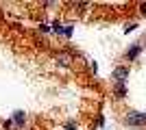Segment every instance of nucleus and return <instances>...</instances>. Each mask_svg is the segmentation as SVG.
<instances>
[{
	"instance_id": "nucleus-1",
	"label": "nucleus",
	"mask_w": 146,
	"mask_h": 130,
	"mask_svg": "<svg viewBox=\"0 0 146 130\" xmlns=\"http://www.w3.org/2000/svg\"><path fill=\"white\" fill-rule=\"evenodd\" d=\"M127 124L129 126H146V113H129Z\"/></svg>"
},
{
	"instance_id": "nucleus-2",
	"label": "nucleus",
	"mask_w": 146,
	"mask_h": 130,
	"mask_svg": "<svg viewBox=\"0 0 146 130\" xmlns=\"http://www.w3.org/2000/svg\"><path fill=\"white\" fill-rule=\"evenodd\" d=\"M72 52H59V54L55 56V61L59 63V65H63V67H70L72 65Z\"/></svg>"
},
{
	"instance_id": "nucleus-3",
	"label": "nucleus",
	"mask_w": 146,
	"mask_h": 130,
	"mask_svg": "<svg viewBox=\"0 0 146 130\" xmlns=\"http://www.w3.org/2000/svg\"><path fill=\"white\" fill-rule=\"evenodd\" d=\"M127 76H129V67H127V65H120V67L113 69V78H116V82H124Z\"/></svg>"
},
{
	"instance_id": "nucleus-4",
	"label": "nucleus",
	"mask_w": 146,
	"mask_h": 130,
	"mask_svg": "<svg viewBox=\"0 0 146 130\" xmlns=\"http://www.w3.org/2000/svg\"><path fill=\"white\" fill-rule=\"evenodd\" d=\"M113 93H116L118 98H124V95H127V85H124V82H116V85H113Z\"/></svg>"
},
{
	"instance_id": "nucleus-5",
	"label": "nucleus",
	"mask_w": 146,
	"mask_h": 130,
	"mask_svg": "<svg viewBox=\"0 0 146 130\" xmlns=\"http://www.w3.org/2000/svg\"><path fill=\"white\" fill-rule=\"evenodd\" d=\"M140 50H142V46H140V43H135V46H131V50L127 52V59H135V56L140 54Z\"/></svg>"
},
{
	"instance_id": "nucleus-6",
	"label": "nucleus",
	"mask_w": 146,
	"mask_h": 130,
	"mask_svg": "<svg viewBox=\"0 0 146 130\" xmlns=\"http://www.w3.org/2000/svg\"><path fill=\"white\" fill-rule=\"evenodd\" d=\"M140 11H142V15H146V2H142V5H140Z\"/></svg>"
}]
</instances>
